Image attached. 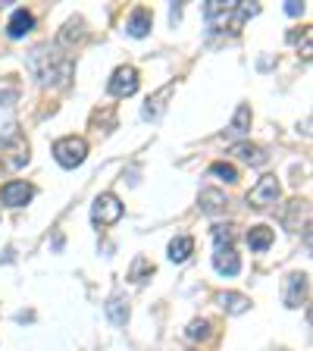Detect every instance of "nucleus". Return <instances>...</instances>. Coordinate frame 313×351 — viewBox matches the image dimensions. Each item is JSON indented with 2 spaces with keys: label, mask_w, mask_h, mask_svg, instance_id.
Wrapping results in <instances>:
<instances>
[{
  "label": "nucleus",
  "mask_w": 313,
  "mask_h": 351,
  "mask_svg": "<svg viewBox=\"0 0 313 351\" xmlns=\"http://www.w3.org/2000/svg\"><path fill=\"white\" fill-rule=\"evenodd\" d=\"M53 157H57V163L63 169L82 167L88 157V141L82 138V135H66V138H60L57 145H53Z\"/></svg>",
  "instance_id": "7ed1b4c3"
},
{
  "label": "nucleus",
  "mask_w": 313,
  "mask_h": 351,
  "mask_svg": "<svg viewBox=\"0 0 313 351\" xmlns=\"http://www.w3.org/2000/svg\"><path fill=\"white\" fill-rule=\"evenodd\" d=\"M226 195H223V191H216V189H204L201 191V197H197V207H201V213H223L226 210Z\"/></svg>",
  "instance_id": "2eb2a0df"
},
{
  "label": "nucleus",
  "mask_w": 313,
  "mask_h": 351,
  "mask_svg": "<svg viewBox=\"0 0 313 351\" xmlns=\"http://www.w3.org/2000/svg\"><path fill=\"white\" fill-rule=\"evenodd\" d=\"M173 91H175V85L169 82V85H163L153 97H147L145 110H141V117H145V119H157V117H160L163 110H166V101H169V95H173Z\"/></svg>",
  "instance_id": "f8f14e48"
},
{
  "label": "nucleus",
  "mask_w": 313,
  "mask_h": 351,
  "mask_svg": "<svg viewBox=\"0 0 313 351\" xmlns=\"http://www.w3.org/2000/svg\"><path fill=\"white\" fill-rule=\"evenodd\" d=\"M151 273H153V267L145 261V257H135V263H132V273H129V279L132 282H145V279H151Z\"/></svg>",
  "instance_id": "b1692460"
},
{
  "label": "nucleus",
  "mask_w": 313,
  "mask_h": 351,
  "mask_svg": "<svg viewBox=\"0 0 313 351\" xmlns=\"http://www.w3.org/2000/svg\"><path fill=\"white\" fill-rule=\"evenodd\" d=\"M79 41H85V22H82V19H69L63 25V32H60L57 44H60V47H73V44H79Z\"/></svg>",
  "instance_id": "a211bd4d"
},
{
  "label": "nucleus",
  "mask_w": 313,
  "mask_h": 351,
  "mask_svg": "<svg viewBox=\"0 0 313 351\" xmlns=\"http://www.w3.org/2000/svg\"><path fill=\"white\" fill-rule=\"evenodd\" d=\"M32 29H35V16H32L29 10H13V16H10V22H7V35L13 38V41H19V38H25Z\"/></svg>",
  "instance_id": "1a4fd4ad"
},
{
  "label": "nucleus",
  "mask_w": 313,
  "mask_h": 351,
  "mask_svg": "<svg viewBox=\"0 0 313 351\" xmlns=\"http://www.w3.org/2000/svg\"><path fill=\"white\" fill-rule=\"evenodd\" d=\"M3 160H7V167H13V169L25 167V163H29V145H25L22 138H16V147H7Z\"/></svg>",
  "instance_id": "412c9836"
},
{
  "label": "nucleus",
  "mask_w": 313,
  "mask_h": 351,
  "mask_svg": "<svg viewBox=\"0 0 313 351\" xmlns=\"http://www.w3.org/2000/svg\"><path fill=\"white\" fill-rule=\"evenodd\" d=\"M191 254H195V239L191 235H175L169 241V261L173 263H185Z\"/></svg>",
  "instance_id": "dca6fc26"
},
{
  "label": "nucleus",
  "mask_w": 313,
  "mask_h": 351,
  "mask_svg": "<svg viewBox=\"0 0 313 351\" xmlns=\"http://www.w3.org/2000/svg\"><path fill=\"white\" fill-rule=\"evenodd\" d=\"M285 307H301L307 298V273H292V276L285 279Z\"/></svg>",
  "instance_id": "6e6552de"
},
{
  "label": "nucleus",
  "mask_w": 313,
  "mask_h": 351,
  "mask_svg": "<svg viewBox=\"0 0 313 351\" xmlns=\"http://www.w3.org/2000/svg\"><path fill=\"white\" fill-rule=\"evenodd\" d=\"M119 217H123V201L113 191H103V195L95 197L91 219H95L97 226H113V223H119Z\"/></svg>",
  "instance_id": "20e7f679"
},
{
  "label": "nucleus",
  "mask_w": 313,
  "mask_h": 351,
  "mask_svg": "<svg viewBox=\"0 0 313 351\" xmlns=\"http://www.w3.org/2000/svg\"><path fill=\"white\" fill-rule=\"evenodd\" d=\"M179 16H182V7H179V3H175V7L169 10V19H173V22H179Z\"/></svg>",
  "instance_id": "bb28decb"
},
{
  "label": "nucleus",
  "mask_w": 313,
  "mask_h": 351,
  "mask_svg": "<svg viewBox=\"0 0 313 351\" xmlns=\"http://www.w3.org/2000/svg\"><path fill=\"white\" fill-rule=\"evenodd\" d=\"M248 245H251V251H266L273 245V229L270 226H251Z\"/></svg>",
  "instance_id": "aec40b11"
},
{
  "label": "nucleus",
  "mask_w": 313,
  "mask_h": 351,
  "mask_svg": "<svg viewBox=\"0 0 313 351\" xmlns=\"http://www.w3.org/2000/svg\"><path fill=\"white\" fill-rule=\"evenodd\" d=\"M213 267H216V273H223V276H238L241 273V261H238V254H235V248H216Z\"/></svg>",
  "instance_id": "9d476101"
},
{
  "label": "nucleus",
  "mask_w": 313,
  "mask_h": 351,
  "mask_svg": "<svg viewBox=\"0 0 313 351\" xmlns=\"http://www.w3.org/2000/svg\"><path fill=\"white\" fill-rule=\"evenodd\" d=\"M29 73L35 75V82L41 88H66L73 82V73H75V63L66 57L60 47H35L29 53Z\"/></svg>",
  "instance_id": "f257e3e1"
},
{
  "label": "nucleus",
  "mask_w": 313,
  "mask_h": 351,
  "mask_svg": "<svg viewBox=\"0 0 313 351\" xmlns=\"http://www.w3.org/2000/svg\"><path fill=\"white\" fill-rule=\"evenodd\" d=\"M125 29H129L132 38H145L147 32H151V13H147V10H135V13L129 16V25H125Z\"/></svg>",
  "instance_id": "6ab92c4d"
},
{
  "label": "nucleus",
  "mask_w": 313,
  "mask_h": 351,
  "mask_svg": "<svg viewBox=\"0 0 313 351\" xmlns=\"http://www.w3.org/2000/svg\"><path fill=\"white\" fill-rule=\"evenodd\" d=\"M32 197H35V185L22 182V179H13V182H7L0 189V201L7 207H25Z\"/></svg>",
  "instance_id": "0eeeda50"
},
{
  "label": "nucleus",
  "mask_w": 313,
  "mask_h": 351,
  "mask_svg": "<svg viewBox=\"0 0 313 351\" xmlns=\"http://www.w3.org/2000/svg\"><path fill=\"white\" fill-rule=\"evenodd\" d=\"M232 154L241 163H248V167H263V163H266V151L257 147V145H251V141H235Z\"/></svg>",
  "instance_id": "9b49d317"
},
{
  "label": "nucleus",
  "mask_w": 313,
  "mask_h": 351,
  "mask_svg": "<svg viewBox=\"0 0 313 351\" xmlns=\"http://www.w3.org/2000/svg\"><path fill=\"white\" fill-rule=\"evenodd\" d=\"M257 13H260V7L245 3V0H207L204 3V16L210 22V29L216 32H241V25Z\"/></svg>",
  "instance_id": "f03ea898"
},
{
  "label": "nucleus",
  "mask_w": 313,
  "mask_h": 351,
  "mask_svg": "<svg viewBox=\"0 0 313 351\" xmlns=\"http://www.w3.org/2000/svg\"><path fill=\"white\" fill-rule=\"evenodd\" d=\"M210 235H213V245H216V248H232L235 229L229 226V223H216V226L210 229Z\"/></svg>",
  "instance_id": "4be33fe9"
},
{
  "label": "nucleus",
  "mask_w": 313,
  "mask_h": 351,
  "mask_svg": "<svg viewBox=\"0 0 313 351\" xmlns=\"http://www.w3.org/2000/svg\"><path fill=\"white\" fill-rule=\"evenodd\" d=\"M285 13H288V16H301V13H304V3H301V0H285Z\"/></svg>",
  "instance_id": "a878e982"
},
{
  "label": "nucleus",
  "mask_w": 313,
  "mask_h": 351,
  "mask_svg": "<svg viewBox=\"0 0 313 351\" xmlns=\"http://www.w3.org/2000/svg\"><path fill=\"white\" fill-rule=\"evenodd\" d=\"M248 129H251V107L248 104H238L232 123H229V129H226V138H245Z\"/></svg>",
  "instance_id": "ddd939ff"
},
{
  "label": "nucleus",
  "mask_w": 313,
  "mask_h": 351,
  "mask_svg": "<svg viewBox=\"0 0 313 351\" xmlns=\"http://www.w3.org/2000/svg\"><path fill=\"white\" fill-rule=\"evenodd\" d=\"M107 91L113 97H132L138 91V69H135V66H119V69H113V75H110V82H107Z\"/></svg>",
  "instance_id": "423d86ee"
},
{
  "label": "nucleus",
  "mask_w": 313,
  "mask_h": 351,
  "mask_svg": "<svg viewBox=\"0 0 313 351\" xmlns=\"http://www.w3.org/2000/svg\"><path fill=\"white\" fill-rule=\"evenodd\" d=\"M207 173L216 176V179H223V182H229V185L238 182V169H235L232 163H223V160H219V163H210V169H207Z\"/></svg>",
  "instance_id": "5701e85b"
},
{
  "label": "nucleus",
  "mask_w": 313,
  "mask_h": 351,
  "mask_svg": "<svg viewBox=\"0 0 313 351\" xmlns=\"http://www.w3.org/2000/svg\"><path fill=\"white\" fill-rule=\"evenodd\" d=\"M216 304L226 311V314H232V317H238V314H245L251 307V298H245L241 292H219L216 295Z\"/></svg>",
  "instance_id": "4468645a"
},
{
  "label": "nucleus",
  "mask_w": 313,
  "mask_h": 351,
  "mask_svg": "<svg viewBox=\"0 0 313 351\" xmlns=\"http://www.w3.org/2000/svg\"><path fill=\"white\" fill-rule=\"evenodd\" d=\"M103 311H107V317H110L113 326H125V323H129V301H125L123 295H113Z\"/></svg>",
  "instance_id": "f3484780"
},
{
  "label": "nucleus",
  "mask_w": 313,
  "mask_h": 351,
  "mask_svg": "<svg viewBox=\"0 0 313 351\" xmlns=\"http://www.w3.org/2000/svg\"><path fill=\"white\" fill-rule=\"evenodd\" d=\"M279 195H282V189H279L276 176H260V179H257V185L248 191V204L257 207V210H263V207L276 204Z\"/></svg>",
  "instance_id": "39448f33"
},
{
  "label": "nucleus",
  "mask_w": 313,
  "mask_h": 351,
  "mask_svg": "<svg viewBox=\"0 0 313 351\" xmlns=\"http://www.w3.org/2000/svg\"><path fill=\"white\" fill-rule=\"evenodd\" d=\"M185 336L195 339V342H197V339L204 342V339H210V323H207V320H191L188 329H185Z\"/></svg>",
  "instance_id": "393cba45"
}]
</instances>
